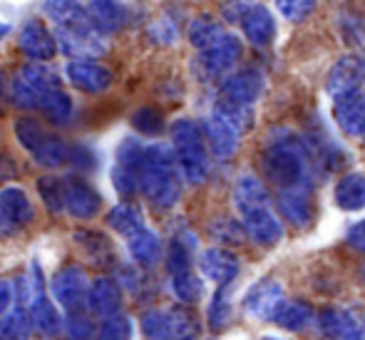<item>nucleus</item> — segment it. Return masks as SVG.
Segmentation results:
<instances>
[{"instance_id": "nucleus-46", "label": "nucleus", "mask_w": 365, "mask_h": 340, "mask_svg": "<svg viewBox=\"0 0 365 340\" xmlns=\"http://www.w3.org/2000/svg\"><path fill=\"white\" fill-rule=\"evenodd\" d=\"M348 244L365 254V221H358L356 226H351V231H348Z\"/></svg>"}, {"instance_id": "nucleus-47", "label": "nucleus", "mask_w": 365, "mask_h": 340, "mask_svg": "<svg viewBox=\"0 0 365 340\" xmlns=\"http://www.w3.org/2000/svg\"><path fill=\"white\" fill-rule=\"evenodd\" d=\"M15 231H18V229H15V226H10L8 221L0 216V236H10V234H15Z\"/></svg>"}, {"instance_id": "nucleus-35", "label": "nucleus", "mask_w": 365, "mask_h": 340, "mask_svg": "<svg viewBox=\"0 0 365 340\" xmlns=\"http://www.w3.org/2000/svg\"><path fill=\"white\" fill-rule=\"evenodd\" d=\"M38 194L43 204L48 206L53 214L65 211V179H58L55 174L38 179Z\"/></svg>"}, {"instance_id": "nucleus-38", "label": "nucleus", "mask_w": 365, "mask_h": 340, "mask_svg": "<svg viewBox=\"0 0 365 340\" xmlns=\"http://www.w3.org/2000/svg\"><path fill=\"white\" fill-rule=\"evenodd\" d=\"M132 336H135V323L122 313L107 316L97 331V340H132Z\"/></svg>"}, {"instance_id": "nucleus-13", "label": "nucleus", "mask_w": 365, "mask_h": 340, "mask_svg": "<svg viewBox=\"0 0 365 340\" xmlns=\"http://www.w3.org/2000/svg\"><path fill=\"white\" fill-rule=\"evenodd\" d=\"M365 82V58L361 55H343L328 72L326 90L336 100L348 92H358Z\"/></svg>"}, {"instance_id": "nucleus-49", "label": "nucleus", "mask_w": 365, "mask_h": 340, "mask_svg": "<svg viewBox=\"0 0 365 340\" xmlns=\"http://www.w3.org/2000/svg\"><path fill=\"white\" fill-rule=\"evenodd\" d=\"M261 340H279V338H271V336H269V338H261Z\"/></svg>"}, {"instance_id": "nucleus-12", "label": "nucleus", "mask_w": 365, "mask_h": 340, "mask_svg": "<svg viewBox=\"0 0 365 340\" xmlns=\"http://www.w3.org/2000/svg\"><path fill=\"white\" fill-rule=\"evenodd\" d=\"M18 43H20V50H23L33 63H48L60 50L58 35L50 33L48 25L38 18H30L28 23L20 28Z\"/></svg>"}, {"instance_id": "nucleus-9", "label": "nucleus", "mask_w": 365, "mask_h": 340, "mask_svg": "<svg viewBox=\"0 0 365 340\" xmlns=\"http://www.w3.org/2000/svg\"><path fill=\"white\" fill-rule=\"evenodd\" d=\"M65 80L80 92H87V95H102L112 87V75L110 68H105L97 60H70L65 65Z\"/></svg>"}, {"instance_id": "nucleus-18", "label": "nucleus", "mask_w": 365, "mask_h": 340, "mask_svg": "<svg viewBox=\"0 0 365 340\" xmlns=\"http://www.w3.org/2000/svg\"><path fill=\"white\" fill-rule=\"evenodd\" d=\"M333 117L338 127L351 137L365 135V95L361 90L348 92L333 100Z\"/></svg>"}, {"instance_id": "nucleus-50", "label": "nucleus", "mask_w": 365, "mask_h": 340, "mask_svg": "<svg viewBox=\"0 0 365 340\" xmlns=\"http://www.w3.org/2000/svg\"><path fill=\"white\" fill-rule=\"evenodd\" d=\"M358 340H365V336H363V338H358Z\"/></svg>"}, {"instance_id": "nucleus-10", "label": "nucleus", "mask_w": 365, "mask_h": 340, "mask_svg": "<svg viewBox=\"0 0 365 340\" xmlns=\"http://www.w3.org/2000/svg\"><path fill=\"white\" fill-rule=\"evenodd\" d=\"M244 127L234 120L231 115H226L221 107H214V112L207 120V137H209V147H212L214 157L219 159H229L236 154L239 149V137Z\"/></svg>"}, {"instance_id": "nucleus-24", "label": "nucleus", "mask_w": 365, "mask_h": 340, "mask_svg": "<svg viewBox=\"0 0 365 340\" xmlns=\"http://www.w3.org/2000/svg\"><path fill=\"white\" fill-rule=\"evenodd\" d=\"M43 13L55 23V30L92 25L87 18V8L80 0H43Z\"/></svg>"}, {"instance_id": "nucleus-21", "label": "nucleus", "mask_w": 365, "mask_h": 340, "mask_svg": "<svg viewBox=\"0 0 365 340\" xmlns=\"http://www.w3.org/2000/svg\"><path fill=\"white\" fill-rule=\"evenodd\" d=\"M87 308L95 316H115L122 308V288L115 278L100 276L90 283V293H87Z\"/></svg>"}, {"instance_id": "nucleus-14", "label": "nucleus", "mask_w": 365, "mask_h": 340, "mask_svg": "<svg viewBox=\"0 0 365 340\" xmlns=\"http://www.w3.org/2000/svg\"><path fill=\"white\" fill-rule=\"evenodd\" d=\"M100 209H102V197L95 187H90L80 177L65 179V211L73 219L90 221L100 214Z\"/></svg>"}, {"instance_id": "nucleus-33", "label": "nucleus", "mask_w": 365, "mask_h": 340, "mask_svg": "<svg viewBox=\"0 0 365 340\" xmlns=\"http://www.w3.org/2000/svg\"><path fill=\"white\" fill-rule=\"evenodd\" d=\"M172 293L182 303H197L204 296V281L192 269L174 273L172 276Z\"/></svg>"}, {"instance_id": "nucleus-6", "label": "nucleus", "mask_w": 365, "mask_h": 340, "mask_svg": "<svg viewBox=\"0 0 365 340\" xmlns=\"http://www.w3.org/2000/svg\"><path fill=\"white\" fill-rule=\"evenodd\" d=\"M147 340H197L202 333L197 316L187 308H154L142 316Z\"/></svg>"}, {"instance_id": "nucleus-1", "label": "nucleus", "mask_w": 365, "mask_h": 340, "mask_svg": "<svg viewBox=\"0 0 365 340\" xmlns=\"http://www.w3.org/2000/svg\"><path fill=\"white\" fill-rule=\"evenodd\" d=\"M234 206L239 211L244 231L259 246H274L284 239V224L271 206L266 187L256 177L251 174L239 177L234 187Z\"/></svg>"}, {"instance_id": "nucleus-11", "label": "nucleus", "mask_w": 365, "mask_h": 340, "mask_svg": "<svg viewBox=\"0 0 365 340\" xmlns=\"http://www.w3.org/2000/svg\"><path fill=\"white\" fill-rule=\"evenodd\" d=\"M199 70L204 72L207 80L226 75L236 65L241 55V40L231 33H224L214 45H209L207 50H199Z\"/></svg>"}, {"instance_id": "nucleus-8", "label": "nucleus", "mask_w": 365, "mask_h": 340, "mask_svg": "<svg viewBox=\"0 0 365 340\" xmlns=\"http://www.w3.org/2000/svg\"><path fill=\"white\" fill-rule=\"evenodd\" d=\"M87 293H90V281L80 266H65L63 271L55 273L53 283H50V296L55 298V303L70 308V311L85 306Z\"/></svg>"}, {"instance_id": "nucleus-17", "label": "nucleus", "mask_w": 365, "mask_h": 340, "mask_svg": "<svg viewBox=\"0 0 365 340\" xmlns=\"http://www.w3.org/2000/svg\"><path fill=\"white\" fill-rule=\"evenodd\" d=\"M241 30H244V38L249 40L251 45H259V48H266V45L274 43L276 38V18L271 15V10L261 3H249V8L241 15Z\"/></svg>"}, {"instance_id": "nucleus-39", "label": "nucleus", "mask_w": 365, "mask_h": 340, "mask_svg": "<svg viewBox=\"0 0 365 340\" xmlns=\"http://www.w3.org/2000/svg\"><path fill=\"white\" fill-rule=\"evenodd\" d=\"M13 130H15L18 142L23 144L28 152H33V149L43 142V137L48 135V132L43 130V125H40L35 117H18V120H15V125H13Z\"/></svg>"}, {"instance_id": "nucleus-3", "label": "nucleus", "mask_w": 365, "mask_h": 340, "mask_svg": "<svg viewBox=\"0 0 365 340\" xmlns=\"http://www.w3.org/2000/svg\"><path fill=\"white\" fill-rule=\"evenodd\" d=\"M261 164H264V174L281 192L293 187H308L306 159L293 137H276L261 154Z\"/></svg>"}, {"instance_id": "nucleus-27", "label": "nucleus", "mask_w": 365, "mask_h": 340, "mask_svg": "<svg viewBox=\"0 0 365 340\" xmlns=\"http://www.w3.org/2000/svg\"><path fill=\"white\" fill-rule=\"evenodd\" d=\"M70 152H73V147H70L63 137L50 135L48 132V135L43 137V142L30 152V157L45 169H60L70 162Z\"/></svg>"}, {"instance_id": "nucleus-44", "label": "nucleus", "mask_w": 365, "mask_h": 340, "mask_svg": "<svg viewBox=\"0 0 365 340\" xmlns=\"http://www.w3.org/2000/svg\"><path fill=\"white\" fill-rule=\"evenodd\" d=\"M13 298H15L13 283L5 281V278H0V316H5V313L10 311V306H13Z\"/></svg>"}, {"instance_id": "nucleus-51", "label": "nucleus", "mask_w": 365, "mask_h": 340, "mask_svg": "<svg viewBox=\"0 0 365 340\" xmlns=\"http://www.w3.org/2000/svg\"><path fill=\"white\" fill-rule=\"evenodd\" d=\"M363 95H365V92H363Z\"/></svg>"}, {"instance_id": "nucleus-45", "label": "nucleus", "mask_w": 365, "mask_h": 340, "mask_svg": "<svg viewBox=\"0 0 365 340\" xmlns=\"http://www.w3.org/2000/svg\"><path fill=\"white\" fill-rule=\"evenodd\" d=\"M70 162H73L75 167H80V169H90L92 164H95V157H92L90 149L73 147V152H70Z\"/></svg>"}, {"instance_id": "nucleus-15", "label": "nucleus", "mask_w": 365, "mask_h": 340, "mask_svg": "<svg viewBox=\"0 0 365 340\" xmlns=\"http://www.w3.org/2000/svg\"><path fill=\"white\" fill-rule=\"evenodd\" d=\"M244 306L259 321H271V318H276L279 308L284 306V286L279 281H274V278L259 281L246 293Z\"/></svg>"}, {"instance_id": "nucleus-28", "label": "nucleus", "mask_w": 365, "mask_h": 340, "mask_svg": "<svg viewBox=\"0 0 365 340\" xmlns=\"http://www.w3.org/2000/svg\"><path fill=\"white\" fill-rule=\"evenodd\" d=\"M107 226H110L115 234L125 236V239H130L132 234H137V231L145 229V216H142L140 206L137 204H117L115 209L107 214Z\"/></svg>"}, {"instance_id": "nucleus-40", "label": "nucleus", "mask_w": 365, "mask_h": 340, "mask_svg": "<svg viewBox=\"0 0 365 340\" xmlns=\"http://www.w3.org/2000/svg\"><path fill=\"white\" fill-rule=\"evenodd\" d=\"M132 127L142 135H159L164 130V120L159 115V110L154 107H140V110L132 115Z\"/></svg>"}, {"instance_id": "nucleus-37", "label": "nucleus", "mask_w": 365, "mask_h": 340, "mask_svg": "<svg viewBox=\"0 0 365 340\" xmlns=\"http://www.w3.org/2000/svg\"><path fill=\"white\" fill-rule=\"evenodd\" d=\"M20 80H25L30 87H35L38 92H48V90H55L58 87V75H55L50 68H45V63H33L30 60L23 70H20Z\"/></svg>"}, {"instance_id": "nucleus-16", "label": "nucleus", "mask_w": 365, "mask_h": 340, "mask_svg": "<svg viewBox=\"0 0 365 340\" xmlns=\"http://www.w3.org/2000/svg\"><path fill=\"white\" fill-rule=\"evenodd\" d=\"M321 331L328 340H358L365 336V323L351 308H328L321 313Z\"/></svg>"}, {"instance_id": "nucleus-42", "label": "nucleus", "mask_w": 365, "mask_h": 340, "mask_svg": "<svg viewBox=\"0 0 365 340\" xmlns=\"http://www.w3.org/2000/svg\"><path fill=\"white\" fill-rule=\"evenodd\" d=\"M276 10L291 23H301L316 10V0H276Z\"/></svg>"}, {"instance_id": "nucleus-25", "label": "nucleus", "mask_w": 365, "mask_h": 340, "mask_svg": "<svg viewBox=\"0 0 365 340\" xmlns=\"http://www.w3.org/2000/svg\"><path fill=\"white\" fill-rule=\"evenodd\" d=\"M279 206L281 214L291 221L293 226H308L313 219V197L308 187H293V189H284L279 197Z\"/></svg>"}, {"instance_id": "nucleus-41", "label": "nucleus", "mask_w": 365, "mask_h": 340, "mask_svg": "<svg viewBox=\"0 0 365 340\" xmlns=\"http://www.w3.org/2000/svg\"><path fill=\"white\" fill-rule=\"evenodd\" d=\"M110 182H112V187H115V192L120 194V197H132V194L140 189V174L130 172V169L120 167V164H112Z\"/></svg>"}, {"instance_id": "nucleus-7", "label": "nucleus", "mask_w": 365, "mask_h": 340, "mask_svg": "<svg viewBox=\"0 0 365 340\" xmlns=\"http://www.w3.org/2000/svg\"><path fill=\"white\" fill-rule=\"evenodd\" d=\"M58 45L60 53L68 55L70 60H95L105 55L107 43L105 35L95 25H82V28L58 30Z\"/></svg>"}, {"instance_id": "nucleus-29", "label": "nucleus", "mask_w": 365, "mask_h": 340, "mask_svg": "<svg viewBox=\"0 0 365 340\" xmlns=\"http://www.w3.org/2000/svg\"><path fill=\"white\" fill-rule=\"evenodd\" d=\"M33 333V318L25 306L10 308L5 316H0V340H30Z\"/></svg>"}, {"instance_id": "nucleus-34", "label": "nucleus", "mask_w": 365, "mask_h": 340, "mask_svg": "<svg viewBox=\"0 0 365 340\" xmlns=\"http://www.w3.org/2000/svg\"><path fill=\"white\" fill-rule=\"evenodd\" d=\"M224 35V28L212 18H197L189 25V43L197 50H207L209 45H214Z\"/></svg>"}, {"instance_id": "nucleus-32", "label": "nucleus", "mask_w": 365, "mask_h": 340, "mask_svg": "<svg viewBox=\"0 0 365 340\" xmlns=\"http://www.w3.org/2000/svg\"><path fill=\"white\" fill-rule=\"evenodd\" d=\"M313 321V308L303 301H284V306L276 313V323L286 331H303Z\"/></svg>"}, {"instance_id": "nucleus-36", "label": "nucleus", "mask_w": 365, "mask_h": 340, "mask_svg": "<svg viewBox=\"0 0 365 340\" xmlns=\"http://www.w3.org/2000/svg\"><path fill=\"white\" fill-rule=\"evenodd\" d=\"M167 269H169V276L192 269V239H187V236H174L167 251Z\"/></svg>"}, {"instance_id": "nucleus-2", "label": "nucleus", "mask_w": 365, "mask_h": 340, "mask_svg": "<svg viewBox=\"0 0 365 340\" xmlns=\"http://www.w3.org/2000/svg\"><path fill=\"white\" fill-rule=\"evenodd\" d=\"M140 189L147 202L167 211L182 197V172H179L174 149L167 144H149L145 147V162L140 172Z\"/></svg>"}, {"instance_id": "nucleus-26", "label": "nucleus", "mask_w": 365, "mask_h": 340, "mask_svg": "<svg viewBox=\"0 0 365 340\" xmlns=\"http://www.w3.org/2000/svg\"><path fill=\"white\" fill-rule=\"evenodd\" d=\"M127 249H130L132 261L145 266V269L157 266L159 259H162V241H159V236L154 234L152 229H147V226L127 239Z\"/></svg>"}, {"instance_id": "nucleus-4", "label": "nucleus", "mask_w": 365, "mask_h": 340, "mask_svg": "<svg viewBox=\"0 0 365 340\" xmlns=\"http://www.w3.org/2000/svg\"><path fill=\"white\" fill-rule=\"evenodd\" d=\"M172 149L179 172L189 184H204L209 177V154L202 130L192 120H177L172 125Z\"/></svg>"}, {"instance_id": "nucleus-23", "label": "nucleus", "mask_w": 365, "mask_h": 340, "mask_svg": "<svg viewBox=\"0 0 365 340\" xmlns=\"http://www.w3.org/2000/svg\"><path fill=\"white\" fill-rule=\"evenodd\" d=\"M0 216L15 229H23L35 219V209L25 189L20 187H5L0 189Z\"/></svg>"}, {"instance_id": "nucleus-20", "label": "nucleus", "mask_w": 365, "mask_h": 340, "mask_svg": "<svg viewBox=\"0 0 365 340\" xmlns=\"http://www.w3.org/2000/svg\"><path fill=\"white\" fill-rule=\"evenodd\" d=\"M199 271L204 273V278L226 288L239 276V259L226 249H207L199 256Z\"/></svg>"}, {"instance_id": "nucleus-5", "label": "nucleus", "mask_w": 365, "mask_h": 340, "mask_svg": "<svg viewBox=\"0 0 365 340\" xmlns=\"http://www.w3.org/2000/svg\"><path fill=\"white\" fill-rule=\"evenodd\" d=\"M264 75L256 68H246L236 75L226 77V82L221 85V97L217 107L231 115L241 127H246V115H249L251 105L261 97L264 92Z\"/></svg>"}, {"instance_id": "nucleus-48", "label": "nucleus", "mask_w": 365, "mask_h": 340, "mask_svg": "<svg viewBox=\"0 0 365 340\" xmlns=\"http://www.w3.org/2000/svg\"><path fill=\"white\" fill-rule=\"evenodd\" d=\"M8 33H10V25H3V23H0V40H3Z\"/></svg>"}, {"instance_id": "nucleus-43", "label": "nucleus", "mask_w": 365, "mask_h": 340, "mask_svg": "<svg viewBox=\"0 0 365 340\" xmlns=\"http://www.w3.org/2000/svg\"><path fill=\"white\" fill-rule=\"evenodd\" d=\"M65 331H68V336L73 340H90L95 336V323L87 316H82V313L73 311V316L65 321Z\"/></svg>"}, {"instance_id": "nucleus-30", "label": "nucleus", "mask_w": 365, "mask_h": 340, "mask_svg": "<svg viewBox=\"0 0 365 340\" xmlns=\"http://www.w3.org/2000/svg\"><path fill=\"white\" fill-rule=\"evenodd\" d=\"M336 204L343 211L365 209V174H348L336 187Z\"/></svg>"}, {"instance_id": "nucleus-31", "label": "nucleus", "mask_w": 365, "mask_h": 340, "mask_svg": "<svg viewBox=\"0 0 365 340\" xmlns=\"http://www.w3.org/2000/svg\"><path fill=\"white\" fill-rule=\"evenodd\" d=\"M40 112H43L53 125H68V122L73 120L75 107L68 92L55 87V90H48L43 95V100H40Z\"/></svg>"}, {"instance_id": "nucleus-22", "label": "nucleus", "mask_w": 365, "mask_h": 340, "mask_svg": "<svg viewBox=\"0 0 365 340\" xmlns=\"http://www.w3.org/2000/svg\"><path fill=\"white\" fill-rule=\"evenodd\" d=\"M87 18L102 35H115L125 28L127 8L122 0H87Z\"/></svg>"}, {"instance_id": "nucleus-19", "label": "nucleus", "mask_w": 365, "mask_h": 340, "mask_svg": "<svg viewBox=\"0 0 365 340\" xmlns=\"http://www.w3.org/2000/svg\"><path fill=\"white\" fill-rule=\"evenodd\" d=\"M28 311H30V318H33V328L40 338L45 340H55L63 336L65 331V318L60 313V308L55 306V298H48L38 296L35 301L28 303Z\"/></svg>"}]
</instances>
